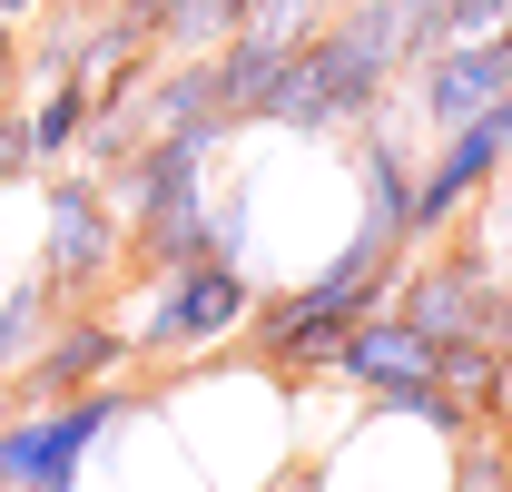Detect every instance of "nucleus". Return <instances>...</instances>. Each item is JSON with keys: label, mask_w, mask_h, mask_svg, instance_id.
I'll use <instances>...</instances> for the list:
<instances>
[{"label": "nucleus", "mask_w": 512, "mask_h": 492, "mask_svg": "<svg viewBox=\"0 0 512 492\" xmlns=\"http://www.w3.org/2000/svg\"><path fill=\"white\" fill-rule=\"evenodd\" d=\"M404 256H414V246H394V237H375V227H355V237L335 246L316 276H296V286L256 296V315H247L256 365L276 374V384H306V374H325V365H335V345H345V335H355V325H365V315L394 296Z\"/></svg>", "instance_id": "nucleus-1"}, {"label": "nucleus", "mask_w": 512, "mask_h": 492, "mask_svg": "<svg viewBox=\"0 0 512 492\" xmlns=\"http://www.w3.org/2000/svg\"><path fill=\"white\" fill-rule=\"evenodd\" d=\"M404 69H414L404 0H335L325 30L306 40V60H296V99H286L276 128H286V138H335V128L394 109Z\"/></svg>", "instance_id": "nucleus-2"}, {"label": "nucleus", "mask_w": 512, "mask_h": 492, "mask_svg": "<svg viewBox=\"0 0 512 492\" xmlns=\"http://www.w3.org/2000/svg\"><path fill=\"white\" fill-rule=\"evenodd\" d=\"M158 394L148 384H89V394H60V404H10V424H0V492H79L89 473V453L109 443L119 424H138Z\"/></svg>", "instance_id": "nucleus-3"}, {"label": "nucleus", "mask_w": 512, "mask_h": 492, "mask_svg": "<svg viewBox=\"0 0 512 492\" xmlns=\"http://www.w3.org/2000/svg\"><path fill=\"white\" fill-rule=\"evenodd\" d=\"M256 286L247 256H207V266H178V276H158L148 286V306H138V325H128V345L138 355H168V365H207V355H227L237 335H247L256 315Z\"/></svg>", "instance_id": "nucleus-4"}, {"label": "nucleus", "mask_w": 512, "mask_h": 492, "mask_svg": "<svg viewBox=\"0 0 512 492\" xmlns=\"http://www.w3.org/2000/svg\"><path fill=\"white\" fill-rule=\"evenodd\" d=\"M119 256H128V227L109 207V178L99 168H40V256L30 266L79 306L119 276Z\"/></svg>", "instance_id": "nucleus-5"}, {"label": "nucleus", "mask_w": 512, "mask_h": 492, "mask_svg": "<svg viewBox=\"0 0 512 492\" xmlns=\"http://www.w3.org/2000/svg\"><path fill=\"white\" fill-rule=\"evenodd\" d=\"M227 138H237L227 119L148 128L119 168H109V207H119L128 237H138V227H168V217H188V207H207V168H217V148H227Z\"/></svg>", "instance_id": "nucleus-6"}, {"label": "nucleus", "mask_w": 512, "mask_h": 492, "mask_svg": "<svg viewBox=\"0 0 512 492\" xmlns=\"http://www.w3.org/2000/svg\"><path fill=\"white\" fill-rule=\"evenodd\" d=\"M384 306L404 315V325H424L434 345H453V335H493V306H503V266H493L483 246H414Z\"/></svg>", "instance_id": "nucleus-7"}, {"label": "nucleus", "mask_w": 512, "mask_h": 492, "mask_svg": "<svg viewBox=\"0 0 512 492\" xmlns=\"http://www.w3.org/2000/svg\"><path fill=\"white\" fill-rule=\"evenodd\" d=\"M503 89H512V30H493V40H444V50H424V60L404 69V89H394V99H404L414 119L434 128V138H444V128L483 119V109H493Z\"/></svg>", "instance_id": "nucleus-8"}, {"label": "nucleus", "mask_w": 512, "mask_h": 492, "mask_svg": "<svg viewBox=\"0 0 512 492\" xmlns=\"http://www.w3.org/2000/svg\"><path fill=\"white\" fill-rule=\"evenodd\" d=\"M128 365H138V345H128L119 315L69 306L60 325H50V345L10 374V404H60V394H89V384H109V374H128Z\"/></svg>", "instance_id": "nucleus-9"}, {"label": "nucleus", "mask_w": 512, "mask_h": 492, "mask_svg": "<svg viewBox=\"0 0 512 492\" xmlns=\"http://www.w3.org/2000/svg\"><path fill=\"white\" fill-rule=\"evenodd\" d=\"M335 384L345 394H365V404H394V394H414V384H434V335L424 325H404L394 306H375L345 345H335Z\"/></svg>", "instance_id": "nucleus-10"}, {"label": "nucleus", "mask_w": 512, "mask_h": 492, "mask_svg": "<svg viewBox=\"0 0 512 492\" xmlns=\"http://www.w3.org/2000/svg\"><path fill=\"white\" fill-rule=\"evenodd\" d=\"M296 60H306V40H256V30L217 40L207 50V69H217V119L227 128H276L286 99H296Z\"/></svg>", "instance_id": "nucleus-11"}, {"label": "nucleus", "mask_w": 512, "mask_h": 492, "mask_svg": "<svg viewBox=\"0 0 512 492\" xmlns=\"http://www.w3.org/2000/svg\"><path fill=\"white\" fill-rule=\"evenodd\" d=\"M414 138L384 119H355V227H375V237H394L404 246V217H414Z\"/></svg>", "instance_id": "nucleus-12"}, {"label": "nucleus", "mask_w": 512, "mask_h": 492, "mask_svg": "<svg viewBox=\"0 0 512 492\" xmlns=\"http://www.w3.org/2000/svg\"><path fill=\"white\" fill-rule=\"evenodd\" d=\"M434 384H444L473 424H503V414H512V355L493 345V335H453V345H434Z\"/></svg>", "instance_id": "nucleus-13"}, {"label": "nucleus", "mask_w": 512, "mask_h": 492, "mask_svg": "<svg viewBox=\"0 0 512 492\" xmlns=\"http://www.w3.org/2000/svg\"><path fill=\"white\" fill-rule=\"evenodd\" d=\"M20 128H30V158H40V168H69L79 138H89V69H50L40 99L20 109Z\"/></svg>", "instance_id": "nucleus-14"}, {"label": "nucleus", "mask_w": 512, "mask_h": 492, "mask_svg": "<svg viewBox=\"0 0 512 492\" xmlns=\"http://www.w3.org/2000/svg\"><path fill=\"white\" fill-rule=\"evenodd\" d=\"M60 315H69V296L50 286V276H40V266L0 286V384H10V374H20L30 355H40V345H50V325H60Z\"/></svg>", "instance_id": "nucleus-15"}, {"label": "nucleus", "mask_w": 512, "mask_h": 492, "mask_svg": "<svg viewBox=\"0 0 512 492\" xmlns=\"http://www.w3.org/2000/svg\"><path fill=\"white\" fill-rule=\"evenodd\" d=\"M453 492H512V433L503 424H473L453 443Z\"/></svg>", "instance_id": "nucleus-16"}, {"label": "nucleus", "mask_w": 512, "mask_h": 492, "mask_svg": "<svg viewBox=\"0 0 512 492\" xmlns=\"http://www.w3.org/2000/svg\"><path fill=\"white\" fill-rule=\"evenodd\" d=\"M10 69H20V30L0 20V89H10Z\"/></svg>", "instance_id": "nucleus-17"}, {"label": "nucleus", "mask_w": 512, "mask_h": 492, "mask_svg": "<svg viewBox=\"0 0 512 492\" xmlns=\"http://www.w3.org/2000/svg\"><path fill=\"white\" fill-rule=\"evenodd\" d=\"M40 10H50V0H0V20H10V30H20V20H40Z\"/></svg>", "instance_id": "nucleus-18"}, {"label": "nucleus", "mask_w": 512, "mask_h": 492, "mask_svg": "<svg viewBox=\"0 0 512 492\" xmlns=\"http://www.w3.org/2000/svg\"><path fill=\"white\" fill-rule=\"evenodd\" d=\"M0 424H10V384H0Z\"/></svg>", "instance_id": "nucleus-19"}, {"label": "nucleus", "mask_w": 512, "mask_h": 492, "mask_svg": "<svg viewBox=\"0 0 512 492\" xmlns=\"http://www.w3.org/2000/svg\"><path fill=\"white\" fill-rule=\"evenodd\" d=\"M503 433H512V414H503Z\"/></svg>", "instance_id": "nucleus-20"}]
</instances>
